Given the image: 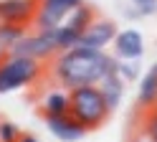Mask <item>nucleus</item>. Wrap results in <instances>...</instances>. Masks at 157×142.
<instances>
[{
	"instance_id": "nucleus-15",
	"label": "nucleus",
	"mask_w": 157,
	"mask_h": 142,
	"mask_svg": "<svg viewBox=\"0 0 157 142\" xmlns=\"http://www.w3.org/2000/svg\"><path fill=\"white\" fill-rule=\"evenodd\" d=\"M63 20L58 18V15H53L51 10H46V8H38V13H36V20H33V26H36V30H51V28H58Z\"/></svg>"
},
{
	"instance_id": "nucleus-21",
	"label": "nucleus",
	"mask_w": 157,
	"mask_h": 142,
	"mask_svg": "<svg viewBox=\"0 0 157 142\" xmlns=\"http://www.w3.org/2000/svg\"><path fill=\"white\" fill-rule=\"evenodd\" d=\"M5 56H8V48H5V46H3V43H0V61H3V58H5Z\"/></svg>"
},
{
	"instance_id": "nucleus-5",
	"label": "nucleus",
	"mask_w": 157,
	"mask_h": 142,
	"mask_svg": "<svg viewBox=\"0 0 157 142\" xmlns=\"http://www.w3.org/2000/svg\"><path fill=\"white\" fill-rule=\"evenodd\" d=\"M38 8H41V0H0V23L31 26Z\"/></svg>"
},
{
	"instance_id": "nucleus-3",
	"label": "nucleus",
	"mask_w": 157,
	"mask_h": 142,
	"mask_svg": "<svg viewBox=\"0 0 157 142\" xmlns=\"http://www.w3.org/2000/svg\"><path fill=\"white\" fill-rule=\"evenodd\" d=\"M38 76H41V61L38 58L18 56L8 51V56L0 61V94L23 89L33 81H38Z\"/></svg>"
},
{
	"instance_id": "nucleus-11",
	"label": "nucleus",
	"mask_w": 157,
	"mask_h": 142,
	"mask_svg": "<svg viewBox=\"0 0 157 142\" xmlns=\"http://www.w3.org/2000/svg\"><path fill=\"white\" fill-rule=\"evenodd\" d=\"M91 20H94V10L89 8V5H78V8H74L71 13L66 15V20H63V26L66 28H71V30H76V33H84L86 28L91 26Z\"/></svg>"
},
{
	"instance_id": "nucleus-10",
	"label": "nucleus",
	"mask_w": 157,
	"mask_h": 142,
	"mask_svg": "<svg viewBox=\"0 0 157 142\" xmlns=\"http://www.w3.org/2000/svg\"><path fill=\"white\" fill-rule=\"evenodd\" d=\"M137 104L140 109H155L157 104V64L144 74V79L140 81V94H137Z\"/></svg>"
},
{
	"instance_id": "nucleus-9",
	"label": "nucleus",
	"mask_w": 157,
	"mask_h": 142,
	"mask_svg": "<svg viewBox=\"0 0 157 142\" xmlns=\"http://www.w3.org/2000/svg\"><path fill=\"white\" fill-rule=\"evenodd\" d=\"M96 86H99L109 112H114L117 107H119V101H122V94H124V79L119 76V71H109Z\"/></svg>"
},
{
	"instance_id": "nucleus-13",
	"label": "nucleus",
	"mask_w": 157,
	"mask_h": 142,
	"mask_svg": "<svg viewBox=\"0 0 157 142\" xmlns=\"http://www.w3.org/2000/svg\"><path fill=\"white\" fill-rule=\"evenodd\" d=\"M28 36V26H18V23H0V43L10 51L21 38Z\"/></svg>"
},
{
	"instance_id": "nucleus-2",
	"label": "nucleus",
	"mask_w": 157,
	"mask_h": 142,
	"mask_svg": "<svg viewBox=\"0 0 157 142\" xmlns=\"http://www.w3.org/2000/svg\"><path fill=\"white\" fill-rule=\"evenodd\" d=\"M68 101H71V104H68V112L86 127V132L101 127L106 122V117L112 114L96 84L68 89Z\"/></svg>"
},
{
	"instance_id": "nucleus-16",
	"label": "nucleus",
	"mask_w": 157,
	"mask_h": 142,
	"mask_svg": "<svg viewBox=\"0 0 157 142\" xmlns=\"http://www.w3.org/2000/svg\"><path fill=\"white\" fill-rule=\"evenodd\" d=\"M21 135L23 132L15 122H0V142H18Z\"/></svg>"
},
{
	"instance_id": "nucleus-1",
	"label": "nucleus",
	"mask_w": 157,
	"mask_h": 142,
	"mask_svg": "<svg viewBox=\"0 0 157 142\" xmlns=\"http://www.w3.org/2000/svg\"><path fill=\"white\" fill-rule=\"evenodd\" d=\"M117 64L99 48H89V46H74L68 51H61L53 64V74L56 81L66 89H76V86H89V84H99V81L109 74L117 71Z\"/></svg>"
},
{
	"instance_id": "nucleus-19",
	"label": "nucleus",
	"mask_w": 157,
	"mask_h": 142,
	"mask_svg": "<svg viewBox=\"0 0 157 142\" xmlns=\"http://www.w3.org/2000/svg\"><path fill=\"white\" fill-rule=\"evenodd\" d=\"M132 3L137 5L140 13H152V10L157 8V0H132Z\"/></svg>"
},
{
	"instance_id": "nucleus-7",
	"label": "nucleus",
	"mask_w": 157,
	"mask_h": 142,
	"mask_svg": "<svg viewBox=\"0 0 157 142\" xmlns=\"http://www.w3.org/2000/svg\"><path fill=\"white\" fill-rule=\"evenodd\" d=\"M117 33H119V30H117L114 20H109V18H94L91 26L81 33V43L78 46H89V48L104 51L109 43H114Z\"/></svg>"
},
{
	"instance_id": "nucleus-8",
	"label": "nucleus",
	"mask_w": 157,
	"mask_h": 142,
	"mask_svg": "<svg viewBox=\"0 0 157 142\" xmlns=\"http://www.w3.org/2000/svg\"><path fill=\"white\" fill-rule=\"evenodd\" d=\"M114 51L119 58H140L142 51H144V41H142V33L134 28H127V30H119L114 38Z\"/></svg>"
},
{
	"instance_id": "nucleus-14",
	"label": "nucleus",
	"mask_w": 157,
	"mask_h": 142,
	"mask_svg": "<svg viewBox=\"0 0 157 142\" xmlns=\"http://www.w3.org/2000/svg\"><path fill=\"white\" fill-rule=\"evenodd\" d=\"M84 0H41V8L51 10L53 15H58L61 20H66V15L71 13L74 8H78Z\"/></svg>"
},
{
	"instance_id": "nucleus-4",
	"label": "nucleus",
	"mask_w": 157,
	"mask_h": 142,
	"mask_svg": "<svg viewBox=\"0 0 157 142\" xmlns=\"http://www.w3.org/2000/svg\"><path fill=\"white\" fill-rule=\"evenodd\" d=\"M10 53L31 56V58H38V61L51 58V56H58V53H61V48H58V28L28 33L25 38H21V41L10 48Z\"/></svg>"
},
{
	"instance_id": "nucleus-18",
	"label": "nucleus",
	"mask_w": 157,
	"mask_h": 142,
	"mask_svg": "<svg viewBox=\"0 0 157 142\" xmlns=\"http://www.w3.org/2000/svg\"><path fill=\"white\" fill-rule=\"evenodd\" d=\"M144 135L150 142H157V109H150V114L144 117Z\"/></svg>"
},
{
	"instance_id": "nucleus-6",
	"label": "nucleus",
	"mask_w": 157,
	"mask_h": 142,
	"mask_svg": "<svg viewBox=\"0 0 157 142\" xmlns=\"http://www.w3.org/2000/svg\"><path fill=\"white\" fill-rule=\"evenodd\" d=\"M46 127L53 137H58L61 142H76L86 135V127L78 122L71 112H63V114H46Z\"/></svg>"
},
{
	"instance_id": "nucleus-12",
	"label": "nucleus",
	"mask_w": 157,
	"mask_h": 142,
	"mask_svg": "<svg viewBox=\"0 0 157 142\" xmlns=\"http://www.w3.org/2000/svg\"><path fill=\"white\" fill-rule=\"evenodd\" d=\"M68 104L71 101H68L66 91H48L41 101V112H43V117L46 114H63V112H68Z\"/></svg>"
},
{
	"instance_id": "nucleus-22",
	"label": "nucleus",
	"mask_w": 157,
	"mask_h": 142,
	"mask_svg": "<svg viewBox=\"0 0 157 142\" xmlns=\"http://www.w3.org/2000/svg\"><path fill=\"white\" fill-rule=\"evenodd\" d=\"M155 109H157V104H155Z\"/></svg>"
},
{
	"instance_id": "nucleus-20",
	"label": "nucleus",
	"mask_w": 157,
	"mask_h": 142,
	"mask_svg": "<svg viewBox=\"0 0 157 142\" xmlns=\"http://www.w3.org/2000/svg\"><path fill=\"white\" fill-rule=\"evenodd\" d=\"M18 142H41V140H38V137H33V135H25V132H23Z\"/></svg>"
},
{
	"instance_id": "nucleus-17",
	"label": "nucleus",
	"mask_w": 157,
	"mask_h": 142,
	"mask_svg": "<svg viewBox=\"0 0 157 142\" xmlns=\"http://www.w3.org/2000/svg\"><path fill=\"white\" fill-rule=\"evenodd\" d=\"M117 71H119V76H122L124 81H132V79L137 76V58H134V61H132V58L119 61V64H117Z\"/></svg>"
}]
</instances>
